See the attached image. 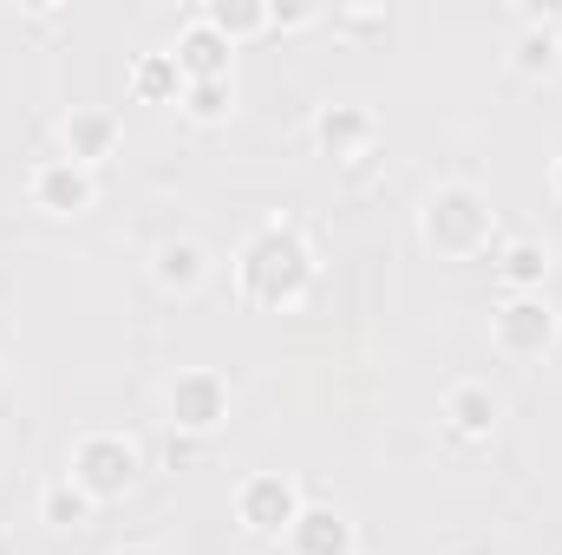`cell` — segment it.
Segmentation results:
<instances>
[{"instance_id": "1", "label": "cell", "mask_w": 562, "mask_h": 555, "mask_svg": "<svg viewBox=\"0 0 562 555\" xmlns=\"http://www.w3.org/2000/svg\"><path fill=\"white\" fill-rule=\"evenodd\" d=\"M236 287L256 307H294L314 287V249L294 223H262L249 229V242L236 249Z\"/></svg>"}, {"instance_id": "2", "label": "cell", "mask_w": 562, "mask_h": 555, "mask_svg": "<svg viewBox=\"0 0 562 555\" xmlns=\"http://www.w3.org/2000/svg\"><path fill=\"white\" fill-rule=\"evenodd\" d=\"M419 229L438 256H477V249L497 236V209H491L471 183H445V190H431Z\"/></svg>"}, {"instance_id": "3", "label": "cell", "mask_w": 562, "mask_h": 555, "mask_svg": "<svg viewBox=\"0 0 562 555\" xmlns=\"http://www.w3.org/2000/svg\"><path fill=\"white\" fill-rule=\"evenodd\" d=\"M92 503H112V497H125L132 484H138V444L132 438H119V431H86L79 444H72V471H66Z\"/></svg>"}, {"instance_id": "4", "label": "cell", "mask_w": 562, "mask_h": 555, "mask_svg": "<svg viewBox=\"0 0 562 555\" xmlns=\"http://www.w3.org/2000/svg\"><path fill=\"white\" fill-rule=\"evenodd\" d=\"M294 517H301V490H294V477H281V471H256V477L236 490V523H243L249 536H288Z\"/></svg>"}, {"instance_id": "5", "label": "cell", "mask_w": 562, "mask_h": 555, "mask_svg": "<svg viewBox=\"0 0 562 555\" xmlns=\"http://www.w3.org/2000/svg\"><path fill=\"white\" fill-rule=\"evenodd\" d=\"M491 333H497V347H504L510 360H537V353H550V340H557V307H550L543 294H510V301L497 307Z\"/></svg>"}, {"instance_id": "6", "label": "cell", "mask_w": 562, "mask_h": 555, "mask_svg": "<svg viewBox=\"0 0 562 555\" xmlns=\"http://www.w3.org/2000/svg\"><path fill=\"white\" fill-rule=\"evenodd\" d=\"M170 424L177 431H216L223 418H229V386H223V373H210V366H190V373H177L170 380Z\"/></svg>"}, {"instance_id": "7", "label": "cell", "mask_w": 562, "mask_h": 555, "mask_svg": "<svg viewBox=\"0 0 562 555\" xmlns=\"http://www.w3.org/2000/svg\"><path fill=\"white\" fill-rule=\"evenodd\" d=\"M92 196H99V177H92L86 163H72V157H46V163H33V203H40V209H53V216H79V209H92Z\"/></svg>"}, {"instance_id": "8", "label": "cell", "mask_w": 562, "mask_h": 555, "mask_svg": "<svg viewBox=\"0 0 562 555\" xmlns=\"http://www.w3.org/2000/svg\"><path fill=\"white\" fill-rule=\"evenodd\" d=\"M229 53H236V46H229L203 13H190V20L177 26V46H170L183 86H190V79H236V72H229Z\"/></svg>"}, {"instance_id": "9", "label": "cell", "mask_w": 562, "mask_h": 555, "mask_svg": "<svg viewBox=\"0 0 562 555\" xmlns=\"http://www.w3.org/2000/svg\"><path fill=\"white\" fill-rule=\"evenodd\" d=\"M288 550L294 555H353V523L347 510L334 503H301L294 530H288Z\"/></svg>"}, {"instance_id": "10", "label": "cell", "mask_w": 562, "mask_h": 555, "mask_svg": "<svg viewBox=\"0 0 562 555\" xmlns=\"http://www.w3.org/2000/svg\"><path fill=\"white\" fill-rule=\"evenodd\" d=\"M373 112L367 105H327L321 118H314V144L327 150V157H373Z\"/></svg>"}, {"instance_id": "11", "label": "cell", "mask_w": 562, "mask_h": 555, "mask_svg": "<svg viewBox=\"0 0 562 555\" xmlns=\"http://www.w3.org/2000/svg\"><path fill=\"white\" fill-rule=\"evenodd\" d=\"M497 393L491 386H477V380H458L451 393H445V424H451V438H464V444H477V438H491L497 431Z\"/></svg>"}, {"instance_id": "12", "label": "cell", "mask_w": 562, "mask_h": 555, "mask_svg": "<svg viewBox=\"0 0 562 555\" xmlns=\"http://www.w3.org/2000/svg\"><path fill=\"white\" fill-rule=\"evenodd\" d=\"M112 144H119V118L112 112H72L66 118V157L72 163H99V157H112Z\"/></svg>"}, {"instance_id": "13", "label": "cell", "mask_w": 562, "mask_h": 555, "mask_svg": "<svg viewBox=\"0 0 562 555\" xmlns=\"http://www.w3.org/2000/svg\"><path fill=\"white\" fill-rule=\"evenodd\" d=\"M150 275H157V287H177V294H190L196 281L210 275V256H203L196 242H164V249H157V262H150Z\"/></svg>"}, {"instance_id": "14", "label": "cell", "mask_w": 562, "mask_h": 555, "mask_svg": "<svg viewBox=\"0 0 562 555\" xmlns=\"http://www.w3.org/2000/svg\"><path fill=\"white\" fill-rule=\"evenodd\" d=\"M132 92L150 99V105L183 99V72H177V59H170V53H138V66H132Z\"/></svg>"}, {"instance_id": "15", "label": "cell", "mask_w": 562, "mask_h": 555, "mask_svg": "<svg viewBox=\"0 0 562 555\" xmlns=\"http://www.w3.org/2000/svg\"><path fill=\"white\" fill-rule=\"evenodd\" d=\"M497 275H504V287L530 294V287H543V275H550V249H543V242H510V249L497 256Z\"/></svg>"}, {"instance_id": "16", "label": "cell", "mask_w": 562, "mask_h": 555, "mask_svg": "<svg viewBox=\"0 0 562 555\" xmlns=\"http://www.w3.org/2000/svg\"><path fill=\"white\" fill-rule=\"evenodd\" d=\"M203 20L236 46L243 33H262V26H269V7H262V0H210V7H203Z\"/></svg>"}, {"instance_id": "17", "label": "cell", "mask_w": 562, "mask_h": 555, "mask_svg": "<svg viewBox=\"0 0 562 555\" xmlns=\"http://www.w3.org/2000/svg\"><path fill=\"white\" fill-rule=\"evenodd\" d=\"M40 517H46L53 530H79V523L92 517V497H86L72 477H59V484H46V490H40Z\"/></svg>"}, {"instance_id": "18", "label": "cell", "mask_w": 562, "mask_h": 555, "mask_svg": "<svg viewBox=\"0 0 562 555\" xmlns=\"http://www.w3.org/2000/svg\"><path fill=\"white\" fill-rule=\"evenodd\" d=\"M229 105H236V79H190V86H183V112L203 118V125L223 118Z\"/></svg>"}, {"instance_id": "19", "label": "cell", "mask_w": 562, "mask_h": 555, "mask_svg": "<svg viewBox=\"0 0 562 555\" xmlns=\"http://www.w3.org/2000/svg\"><path fill=\"white\" fill-rule=\"evenodd\" d=\"M510 66L517 72H550L557 66V26H524L517 46H510Z\"/></svg>"}, {"instance_id": "20", "label": "cell", "mask_w": 562, "mask_h": 555, "mask_svg": "<svg viewBox=\"0 0 562 555\" xmlns=\"http://www.w3.org/2000/svg\"><path fill=\"white\" fill-rule=\"evenodd\" d=\"M301 20H314V7H269V26H301Z\"/></svg>"}, {"instance_id": "21", "label": "cell", "mask_w": 562, "mask_h": 555, "mask_svg": "<svg viewBox=\"0 0 562 555\" xmlns=\"http://www.w3.org/2000/svg\"><path fill=\"white\" fill-rule=\"evenodd\" d=\"M340 26H353V33H373V26H386V13H340Z\"/></svg>"}, {"instance_id": "22", "label": "cell", "mask_w": 562, "mask_h": 555, "mask_svg": "<svg viewBox=\"0 0 562 555\" xmlns=\"http://www.w3.org/2000/svg\"><path fill=\"white\" fill-rule=\"evenodd\" d=\"M119 555H164V550H150V543H132V550H119Z\"/></svg>"}, {"instance_id": "23", "label": "cell", "mask_w": 562, "mask_h": 555, "mask_svg": "<svg viewBox=\"0 0 562 555\" xmlns=\"http://www.w3.org/2000/svg\"><path fill=\"white\" fill-rule=\"evenodd\" d=\"M550 183H557V196H562V157H557V177H550Z\"/></svg>"}]
</instances>
